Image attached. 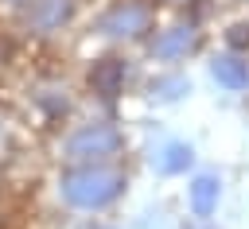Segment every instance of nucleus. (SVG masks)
Listing matches in <instances>:
<instances>
[{
	"mask_svg": "<svg viewBox=\"0 0 249 229\" xmlns=\"http://www.w3.org/2000/svg\"><path fill=\"white\" fill-rule=\"evenodd\" d=\"M121 190H124V175L113 171V167H97V163L74 167L58 182V194L74 210H105L109 202L121 198Z\"/></svg>",
	"mask_w": 249,
	"mask_h": 229,
	"instance_id": "f257e3e1",
	"label": "nucleus"
},
{
	"mask_svg": "<svg viewBox=\"0 0 249 229\" xmlns=\"http://www.w3.org/2000/svg\"><path fill=\"white\" fill-rule=\"evenodd\" d=\"M62 151L70 163H101V159L121 151V132L113 124H86L66 140Z\"/></svg>",
	"mask_w": 249,
	"mask_h": 229,
	"instance_id": "f03ea898",
	"label": "nucleus"
},
{
	"mask_svg": "<svg viewBox=\"0 0 249 229\" xmlns=\"http://www.w3.org/2000/svg\"><path fill=\"white\" fill-rule=\"evenodd\" d=\"M148 27H152V8L144 0H121L97 19V31L109 39H136Z\"/></svg>",
	"mask_w": 249,
	"mask_h": 229,
	"instance_id": "7ed1b4c3",
	"label": "nucleus"
},
{
	"mask_svg": "<svg viewBox=\"0 0 249 229\" xmlns=\"http://www.w3.org/2000/svg\"><path fill=\"white\" fill-rule=\"evenodd\" d=\"M198 43H202L198 31H195L191 23H187V27L179 23V27H167V31H160V35L152 39V54H156L160 62H183L187 54L198 50Z\"/></svg>",
	"mask_w": 249,
	"mask_h": 229,
	"instance_id": "20e7f679",
	"label": "nucleus"
},
{
	"mask_svg": "<svg viewBox=\"0 0 249 229\" xmlns=\"http://www.w3.org/2000/svg\"><path fill=\"white\" fill-rule=\"evenodd\" d=\"M218 202H222V179H218L214 171L195 175L191 186H187V206H191L195 221H210V217L218 213Z\"/></svg>",
	"mask_w": 249,
	"mask_h": 229,
	"instance_id": "39448f33",
	"label": "nucleus"
},
{
	"mask_svg": "<svg viewBox=\"0 0 249 229\" xmlns=\"http://www.w3.org/2000/svg\"><path fill=\"white\" fill-rule=\"evenodd\" d=\"M210 74H214V82H218L222 89H230V93L249 89V58H245V54H237V50L218 54V58L210 62Z\"/></svg>",
	"mask_w": 249,
	"mask_h": 229,
	"instance_id": "423d86ee",
	"label": "nucleus"
},
{
	"mask_svg": "<svg viewBox=\"0 0 249 229\" xmlns=\"http://www.w3.org/2000/svg\"><path fill=\"white\" fill-rule=\"evenodd\" d=\"M191 163H195V147L183 144V140H171V144L160 147V155H152V167L160 175H183Z\"/></svg>",
	"mask_w": 249,
	"mask_h": 229,
	"instance_id": "0eeeda50",
	"label": "nucleus"
},
{
	"mask_svg": "<svg viewBox=\"0 0 249 229\" xmlns=\"http://www.w3.org/2000/svg\"><path fill=\"white\" fill-rule=\"evenodd\" d=\"M89 85H93V93H101V97H117L121 85H124V62H121V58L97 62L93 74H89Z\"/></svg>",
	"mask_w": 249,
	"mask_h": 229,
	"instance_id": "6e6552de",
	"label": "nucleus"
},
{
	"mask_svg": "<svg viewBox=\"0 0 249 229\" xmlns=\"http://www.w3.org/2000/svg\"><path fill=\"white\" fill-rule=\"evenodd\" d=\"M74 12V0H31V23L39 31H51L58 23H66Z\"/></svg>",
	"mask_w": 249,
	"mask_h": 229,
	"instance_id": "1a4fd4ad",
	"label": "nucleus"
},
{
	"mask_svg": "<svg viewBox=\"0 0 249 229\" xmlns=\"http://www.w3.org/2000/svg\"><path fill=\"white\" fill-rule=\"evenodd\" d=\"M183 93H191V82L179 78V74H167V78H156L152 82V97L156 101H179Z\"/></svg>",
	"mask_w": 249,
	"mask_h": 229,
	"instance_id": "9d476101",
	"label": "nucleus"
},
{
	"mask_svg": "<svg viewBox=\"0 0 249 229\" xmlns=\"http://www.w3.org/2000/svg\"><path fill=\"white\" fill-rule=\"evenodd\" d=\"M191 229H218V225H214V221H195Z\"/></svg>",
	"mask_w": 249,
	"mask_h": 229,
	"instance_id": "9b49d317",
	"label": "nucleus"
}]
</instances>
